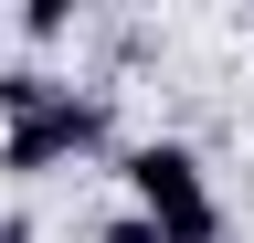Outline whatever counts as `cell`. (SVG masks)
<instances>
[{
	"mask_svg": "<svg viewBox=\"0 0 254 243\" xmlns=\"http://www.w3.org/2000/svg\"><path fill=\"white\" fill-rule=\"evenodd\" d=\"M85 159H117V85L64 74L32 116L0 127V180H53V169H85Z\"/></svg>",
	"mask_w": 254,
	"mask_h": 243,
	"instance_id": "1",
	"label": "cell"
},
{
	"mask_svg": "<svg viewBox=\"0 0 254 243\" xmlns=\"http://www.w3.org/2000/svg\"><path fill=\"white\" fill-rule=\"evenodd\" d=\"M117 180H127V211H138L148 233L212 211V169H201L190 138H117Z\"/></svg>",
	"mask_w": 254,
	"mask_h": 243,
	"instance_id": "2",
	"label": "cell"
},
{
	"mask_svg": "<svg viewBox=\"0 0 254 243\" xmlns=\"http://www.w3.org/2000/svg\"><path fill=\"white\" fill-rule=\"evenodd\" d=\"M53 85H64L53 64H32V53H11V64H0V127H11V116H32V106L53 96Z\"/></svg>",
	"mask_w": 254,
	"mask_h": 243,
	"instance_id": "3",
	"label": "cell"
},
{
	"mask_svg": "<svg viewBox=\"0 0 254 243\" xmlns=\"http://www.w3.org/2000/svg\"><path fill=\"white\" fill-rule=\"evenodd\" d=\"M11 32H21L32 53H53V43H74V32H85V21H74V11H64V0H21V11H11Z\"/></svg>",
	"mask_w": 254,
	"mask_h": 243,
	"instance_id": "4",
	"label": "cell"
},
{
	"mask_svg": "<svg viewBox=\"0 0 254 243\" xmlns=\"http://www.w3.org/2000/svg\"><path fill=\"white\" fill-rule=\"evenodd\" d=\"M85 243H159V233H148V222H138V211H106V222H95V233H85Z\"/></svg>",
	"mask_w": 254,
	"mask_h": 243,
	"instance_id": "5",
	"label": "cell"
},
{
	"mask_svg": "<svg viewBox=\"0 0 254 243\" xmlns=\"http://www.w3.org/2000/svg\"><path fill=\"white\" fill-rule=\"evenodd\" d=\"M0 243H43V222L32 211H0Z\"/></svg>",
	"mask_w": 254,
	"mask_h": 243,
	"instance_id": "6",
	"label": "cell"
}]
</instances>
